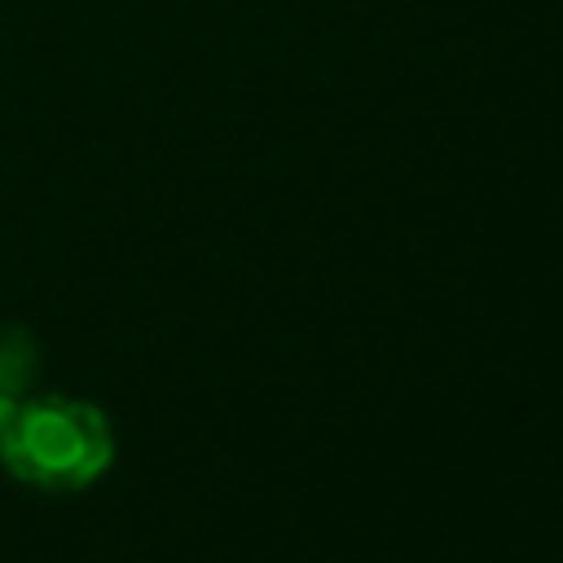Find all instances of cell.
Instances as JSON below:
<instances>
[{"instance_id": "2", "label": "cell", "mask_w": 563, "mask_h": 563, "mask_svg": "<svg viewBox=\"0 0 563 563\" xmlns=\"http://www.w3.org/2000/svg\"><path fill=\"white\" fill-rule=\"evenodd\" d=\"M40 369V343L22 325H0V396L22 400Z\"/></svg>"}, {"instance_id": "1", "label": "cell", "mask_w": 563, "mask_h": 563, "mask_svg": "<svg viewBox=\"0 0 563 563\" xmlns=\"http://www.w3.org/2000/svg\"><path fill=\"white\" fill-rule=\"evenodd\" d=\"M0 462L13 479L44 493H79L114 462L110 418L70 396H22L0 431Z\"/></svg>"}, {"instance_id": "3", "label": "cell", "mask_w": 563, "mask_h": 563, "mask_svg": "<svg viewBox=\"0 0 563 563\" xmlns=\"http://www.w3.org/2000/svg\"><path fill=\"white\" fill-rule=\"evenodd\" d=\"M13 409H18V400H13V396H0V431H4V422L13 418Z\"/></svg>"}]
</instances>
